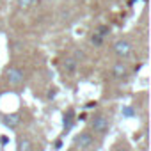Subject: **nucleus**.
Segmentation results:
<instances>
[{"label":"nucleus","mask_w":151,"mask_h":151,"mask_svg":"<svg viewBox=\"0 0 151 151\" xmlns=\"http://www.w3.org/2000/svg\"><path fill=\"white\" fill-rule=\"evenodd\" d=\"M89 128L93 133L96 135H105L109 130H110V119L105 116V114H94L91 119H89Z\"/></svg>","instance_id":"obj_1"},{"label":"nucleus","mask_w":151,"mask_h":151,"mask_svg":"<svg viewBox=\"0 0 151 151\" xmlns=\"http://www.w3.org/2000/svg\"><path fill=\"white\" fill-rule=\"evenodd\" d=\"M112 52L119 60H126V59H130L133 55V45L130 43V39L121 37L112 45Z\"/></svg>","instance_id":"obj_2"},{"label":"nucleus","mask_w":151,"mask_h":151,"mask_svg":"<svg viewBox=\"0 0 151 151\" xmlns=\"http://www.w3.org/2000/svg\"><path fill=\"white\" fill-rule=\"evenodd\" d=\"M4 78H6V82L11 86V87H18V86H22L23 84V80H25V73H23V69L20 68V66H7L6 68V71H4Z\"/></svg>","instance_id":"obj_3"},{"label":"nucleus","mask_w":151,"mask_h":151,"mask_svg":"<svg viewBox=\"0 0 151 151\" xmlns=\"http://www.w3.org/2000/svg\"><path fill=\"white\" fill-rule=\"evenodd\" d=\"M93 144H94V133L91 130H84V132H80V133H77L73 137V146L78 151H86Z\"/></svg>","instance_id":"obj_4"},{"label":"nucleus","mask_w":151,"mask_h":151,"mask_svg":"<svg viewBox=\"0 0 151 151\" xmlns=\"http://www.w3.org/2000/svg\"><path fill=\"white\" fill-rule=\"evenodd\" d=\"M112 77L117 78V80H126L130 77V66L124 60H117L112 66Z\"/></svg>","instance_id":"obj_5"},{"label":"nucleus","mask_w":151,"mask_h":151,"mask_svg":"<svg viewBox=\"0 0 151 151\" xmlns=\"http://www.w3.org/2000/svg\"><path fill=\"white\" fill-rule=\"evenodd\" d=\"M22 123V114L20 112H11V114H4L2 116V124L9 130H16Z\"/></svg>","instance_id":"obj_6"},{"label":"nucleus","mask_w":151,"mask_h":151,"mask_svg":"<svg viewBox=\"0 0 151 151\" xmlns=\"http://www.w3.org/2000/svg\"><path fill=\"white\" fill-rule=\"evenodd\" d=\"M77 68H78V60L75 59V57H66V59H64L62 69H64L66 75H73L75 71H77Z\"/></svg>","instance_id":"obj_7"},{"label":"nucleus","mask_w":151,"mask_h":151,"mask_svg":"<svg viewBox=\"0 0 151 151\" xmlns=\"http://www.w3.org/2000/svg\"><path fill=\"white\" fill-rule=\"evenodd\" d=\"M16 151H32V140L27 135H20L16 139Z\"/></svg>","instance_id":"obj_8"},{"label":"nucleus","mask_w":151,"mask_h":151,"mask_svg":"<svg viewBox=\"0 0 151 151\" xmlns=\"http://www.w3.org/2000/svg\"><path fill=\"white\" fill-rule=\"evenodd\" d=\"M62 121H64V132H69L71 126L75 124V110L69 109V110L62 116Z\"/></svg>","instance_id":"obj_9"},{"label":"nucleus","mask_w":151,"mask_h":151,"mask_svg":"<svg viewBox=\"0 0 151 151\" xmlns=\"http://www.w3.org/2000/svg\"><path fill=\"white\" fill-rule=\"evenodd\" d=\"M103 41H105V37H103L101 34H98V32H94V34L91 36V43H93L94 46H100V45H103Z\"/></svg>","instance_id":"obj_10"},{"label":"nucleus","mask_w":151,"mask_h":151,"mask_svg":"<svg viewBox=\"0 0 151 151\" xmlns=\"http://www.w3.org/2000/svg\"><path fill=\"white\" fill-rule=\"evenodd\" d=\"M34 2L36 0H16V4H18L20 9H30L34 6Z\"/></svg>","instance_id":"obj_11"},{"label":"nucleus","mask_w":151,"mask_h":151,"mask_svg":"<svg viewBox=\"0 0 151 151\" xmlns=\"http://www.w3.org/2000/svg\"><path fill=\"white\" fill-rule=\"evenodd\" d=\"M121 114H123L124 117H133V116H135V109H133V107H130V105H126V107H123Z\"/></svg>","instance_id":"obj_12"},{"label":"nucleus","mask_w":151,"mask_h":151,"mask_svg":"<svg viewBox=\"0 0 151 151\" xmlns=\"http://www.w3.org/2000/svg\"><path fill=\"white\" fill-rule=\"evenodd\" d=\"M98 34H101L103 37H107L109 34H110V27L109 25H101V27H98V30H96Z\"/></svg>","instance_id":"obj_13"},{"label":"nucleus","mask_w":151,"mask_h":151,"mask_svg":"<svg viewBox=\"0 0 151 151\" xmlns=\"http://www.w3.org/2000/svg\"><path fill=\"white\" fill-rule=\"evenodd\" d=\"M0 137H2V139H0V144H2V146L7 144V137H6V135H0Z\"/></svg>","instance_id":"obj_14"}]
</instances>
